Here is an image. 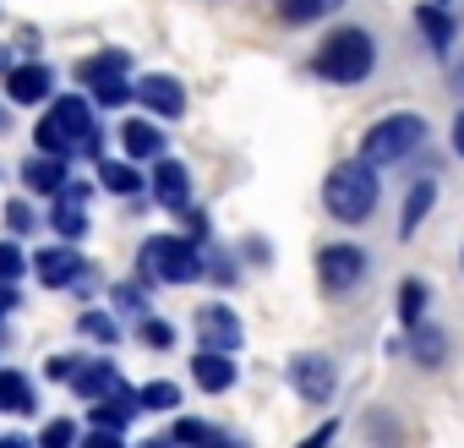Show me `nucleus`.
I'll return each instance as SVG.
<instances>
[{
	"mask_svg": "<svg viewBox=\"0 0 464 448\" xmlns=\"http://www.w3.org/2000/svg\"><path fill=\"white\" fill-rule=\"evenodd\" d=\"M44 372H50L55 383H72V372H77V361H72V355H55V361H50Z\"/></svg>",
	"mask_w": 464,
	"mask_h": 448,
	"instance_id": "nucleus-35",
	"label": "nucleus"
},
{
	"mask_svg": "<svg viewBox=\"0 0 464 448\" xmlns=\"http://www.w3.org/2000/svg\"><path fill=\"white\" fill-rule=\"evenodd\" d=\"M137 339H142V345H153V350H164V345H175V328H169L164 317H153V312H148V317H142V328H137Z\"/></svg>",
	"mask_w": 464,
	"mask_h": 448,
	"instance_id": "nucleus-30",
	"label": "nucleus"
},
{
	"mask_svg": "<svg viewBox=\"0 0 464 448\" xmlns=\"http://www.w3.org/2000/svg\"><path fill=\"white\" fill-rule=\"evenodd\" d=\"M88 93H93V104H99V110H121V104L131 99V83H126V77H115V83H93Z\"/></svg>",
	"mask_w": 464,
	"mask_h": 448,
	"instance_id": "nucleus-28",
	"label": "nucleus"
},
{
	"mask_svg": "<svg viewBox=\"0 0 464 448\" xmlns=\"http://www.w3.org/2000/svg\"><path fill=\"white\" fill-rule=\"evenodd\" d=\"M77 328H82L88 339H99V345H115V339H121V323H115L110 312H82Z\"/></svg>",
	"mask_w": 464,
	"mask_h": 448,
	"instance_id": "nucleus-27",
	"label": "nucleus"
},
{
	"mask_svg": "<svg viewBox=\"0 0 464 448\" xmlns=\"http://www.w3.org/2000/svg\"><path fill=\"white\" fill-rule=\"evenodd\" d=\"M372 66H377V39H372L366 28H334V34L317 44V55H312V72H317L323 83H339V88L366 83Z\"/></svg>",
	"mask_w": 464,
	"mask_h": 448,
	"instance_id": "nucleus-1",
	"label": "nucleus"
},
{
	"mask_svg": "<svg viewBox=\"0 0 464 448\" xmlns=\"http://www.w3.org/2000/svg\"><path fill=\"white\" fill-rule=\"evenodd\" d=\"M23 186L39 191V197H55V191L66 186V159H55V153L28 159V164H23Z\"/></svg>",
	"mask_w": 464,
	"mask_h": 448,
	"instance_id": "nucleus-14",
	"label": "nucleus"
},
{
	"mask_svg": "<svg viewBox=\"0 0 464 448\" xmlns=\"http://www.w3.org/2000/svg\"><path fill=\"white\" fill-rule=\"evenodd\" d=\"M437 6H448V0H437Z\"/></svg>",
	"mask_w": 464,
	"mask_h": 448,
	"instance_id": "nucleus-38",
	"label": "nucleus"
},
{
	"mask_svg": "<svg viewBox=\"0 0 464 448\" xmlns=\"http://www.w3.org/2000/svg\"><path fill=\"white\" fill-rule=\"evenodd\" d=\"M50 230H61V241H82V236H88V208H82L77 197H55Z\"/></svg>",
	"mask_w": 464,
	"mask_h": 448,
	"instance_id": "nucleus-20",
	"label": "nucleus"
},
{
	"mask_svg": "<svg viewBox=\"0 0 464 448\" xmlns=\"http://www.w3.org/2000/svg\"><path fill=\"white\" fill-rule=\"evenodd\" d=\"M72 388H77V399H110V394H121L126 388V377L115 372V361H77V372H72Z\"/></svg>",
	"mask_w": 464,
	"mask_h": 448,
	"instance_id": "nucleus-12",
	"label": "nucleus"
},
{
	"mask_svg": "<svg viewBox=\"0 0 464 448\" xmlns=\"http://www.w3.org/2000/svg\"><path fill=\"white\" fill-rule=\"evenodd\" d=\"M153 197H159V208H169V213H186L191 208V175H186V164H175V159H164L159 153V164H153Z\"/></svg>",
	"mask_w": 464,
	"mask_h": 448,
	"instance_id": "nucleus-10",
	"label": "nucleus"
},
{
	"mask_svg": "<svg viewBox=\"0 0 464 448\" xmlns=\"http://www.w3.org/2000/svg\"><path fill=\"white\" fill-rule=\"evenodd\" d=\"M6 224H12V236L39 230V219H34V208H28V202H6Z\"/></svg>",
	"mask_w": 464,
	"mask_h": 448,
	"instance_id": "nucleus-33",
	"label": "nucleus"
},
{
	"mask_svg": "<svg viewBox=\"0 0 464 448\" xmlns=\"http://www.w3.org/2000/svg\"><path fill=\"white\" fill-rule=\"evenodd\" d=\"M34 274L44 279V290H72V279L82 274L77 241H66V247H44V252L34 258Z\"/></svg>",
	"mask_w": 464,
	"mask_h": 448,
	"instance_id": "nucleus-11",
	"label": "nucleus"
},
{
	"mask_svg": "<svg viewBox=\"0 0 464 448\" xmlns=\"http://www.w3.org/2000/svg\"><path fill=\"white\" fill-rule=\"evenodd\" d=\"M290 388L306 399V404H328L334 399V388H339V366L328 361V355H295L290 361Z\"/></svg>",
	"mask_w": 464,
	"mask_h": 448,
	"instance_id": "nucleus-6",
	"label": "nucleus"
},
{
	"mask_svg": "<svg viewBox=\"0 0 464 448\" xmlns=\"http://www.w3.org/2000/svg\"><path fill=\"white\" fill-rule=\"evenodd\" d=\"M448 83H453V93H459V99H464V55H459V61H453V72H448Z\"/></svg>",
	"mask_w": 464,
	"mask_h": 448,
	"instance_id": "nucleus-37",
	"label": "nucleus"
},
{
	"mask_svg": "<svg viewBox=\"0 0 464 448\" xmlns=\"http://www.w3.org/2000/svg\"><path fill=\"white\" fill-rule=\"evenodd\" d=\"M131 72V55H121V50H104V55H93V61H82L77 66V77L93 88V83H115V77H126Z\"/></svg>",
	"mask_w": 464,
	"mask_h": 448,
	"instance_id": "nucleus-22",
	"label": "nucleus"
},
{
	"mask_svg": "<svg viewBox=\"0 0 464 448\" xmlns=\"http://www.w3.org/2000/svg\"><path fill=\"white\" fill-rule=\"evenodd\" d=\"M453 153H459V159H464V110H459V115H453Z\"/></svg>",
	"mask_w": 464,
	"mask_h": 448,
	"instance_id": "nucleus-36",
	"label": "nucleus"
},
{
	"mask_svg": "<svg viewBox=\"0 0 464 448\" xmlns=\"http://www.w3.org/2000/svg\"><path fill=\"white\" fill-rule=\"evenodd\" d=\"M23 268H28L23 247H17V241H0V285H12V279H23Z\"/></svg>",
	"mask_w": 464,
	"mask_h": 448,
	"instance_id": "nucleus-29",
	"label": "nucleus"
},
{
	"mask_svg": "<svg viewBox=\"0 0 464 448\" xmlns=\"http://www.w3.org/2000/svg\"><path fill=\"white\" fill-rule=\"evenodd\" d=\"M317 279H323V290H334V296L355 290V285L366 279V252H361V247H350V241L323 247V252H317Z\"/></svg>",
	"mask_w": 464,
	"mask_h": 448,
	"instance_id": "nucleus-5",
	"label": "nucleus"
},
{
	"mask_svg": "<svg viewBox=\"0 0 464 448\" xmlns=\"http://www.w3.org/2000/svg\"><path fill=\"white\" fill-rule=\"evenodd\" d=\"M72 437H77V421H50V426L39 432V443H44V448H66Z\"/></svg>",
	"mask_w": 464,
	"mask_h": 448,
	"instance_id": "nucleus-34",
	"label": "nucleus"
},
{
	"mask_svg": "<svg viewBox=\"0 0 464 448\" xmlns=\"http://www.w3.org/2000/svg\"><path fill=\"white\" fill-rule=\"evenodd\" d=\"M99 186H104V191H115V197H137L148 180H142L137 159H99Z\"/></svg>",
	"mask_w": 464,
	"mask_h": 448,
	"instance_id": "nucleus-15",
	"label": "nucleus"
},
{
	"mask_svg": "<svg viewBox=\"0 0 464 448\" xmlns=\"http://www.w3.org/2000/svg\"><path fill=\"white\" fill-rule=\"evenodd\" d=\"M121 148H126V159H159L164 153V137H159V126L153 121H126L121 126Z\"/></svg>",
	"mask_w": 464,
	"mask_h": 448,
	"instance_id": "nucleus-16",
	"label": "nucleus"
},
{
	"mask_svg": "<svg viewBox=\"0 0 464 448\" xmlns=\"http://www.w3.org/2000/svg\"><path fill=\"white\" fill-rule=\"evenodd\" d=\"M415 23H420L426 44H431L437 55H448V44H453V17H448V6H437V0H426V6L415 12Z\"/></svg>",
	"mask_w": 464,
	"mask_h": 448,
	"instance_id": "nucleus-19",
	"label": "nucleus"
},
{
	"mask_svg": "<svg viewBox=\"0 0 464 448\" xmlns=\"http://www.w3.org/2000/svg\"><path fill=\"white\" fill-rule=\"evenodd\" d=\"M197 339H202V350H229V355H236L241 350V323H236V312H229V307H202L197 312Z\"/></svg>",
	"mask_w": 464,
	"mask_h": 448,
	"instance_id": "nucleus-9",
	"label": "nucleus"
},
{
	"mask_svg": "<svg viewBox=\"0 0 464 448\" xmlns=\"http://www.w3.org/2000/svg\"><path fill=\"white\" fill-rule=\"evenodd\" d=\"M137 404L164 415V410H175V404H180V388H175L169 377H159V383H142V388H137Z\"/></svg>",
	"mask_w": 464,
	"mask_h": 448,
	"instance_id": "nucleus-25",
	"label": "nucleus"
},
{
	"mask_svg": "<svg viewBox=\"0 0 464 448\" xmlns=\"http://www.w3.org/2000/svg\"><path fill=\"white\" fill-rule=\"evenodd\" d=\"M344 6V0H279V17L290 23V28H306V23H323V17H334Z\"/></svg>",
	"mask_w": 464,
	"mask_h": 448,
	"instance_id": "nucleus-23",
	"label": "nucleus"
},
{
	"mask_svg": "<svg viewBox=\"0 0 464 448\" xmlns=\"http://www.w3.org/2000/svg\"><path fill=\"white\" fill-rule=\"evenodd\" d=\"M420 317H426V285H420V279H410V285L399 290V323H404V328H415Z\"/></svg>",
	"mask_w": 464,
	"mask_h": 448,
	"instance_id": "nucleus-26",
	"label": "nucleus"
},
{
	"mask_svg": "<svg viewBox=\"0 0 464 448\" xmlns=\"http://www.w3.org/2000/svg\"><path fill=\"white\" fill-rule=\"evenodd\" d=\"M202 279H213V285H236L241 274H236V263H229L224 252H208V258H202Z\"/></svg>",
	"mask_w": 464,
	"mask_h": 448,
	"instance_id": "nucleus-31",
	"label": "nucleus"
},
{
	"mask_svg": "<svg viewBox=\"0 0 464 448\" xmlns=\"http://www.w3.org/2000/svg\"><path fill=\"white\" fill-rule=\"evenodd\" d=\"M191 377L202 394H224V388H236V361H229V350H197Z\"/></svg>",
	"mask_w": 464,
	"mask_h": 448,
	"instance_id": "nucleus-13",
	"label": "nucleus"
},
{
	"mask_svg": "<svg viewBox=\"0 0 464 448\" xmlns=\"http://www.w3.org/2000/svg\"><path fill=\"white\" fill-rule=\"evenodd\" d=\"M169 437H175V443H218V432H213V426H202V421H175V426H169Z\"/></svg>",
	"mask_w": 464,
	"mask_h": 448,
	"instance_id": "nucleus-32",
	"label": "nucleus"
},
{
	"mask_svg": "<svg viewBox=\"0 0 464 448\" xmlns=\"http://www.w3.org/2000/svg\"><path fill=\"white\" fill-rule=\"evenodd\" d=\"M131 99L148 110V115H186V88L175 83V77H164V72H148V77H137V88H131Z\"/></svg>",
	"mask_w": 464,
	"mask_h": 448,
	"instance_id": "nucleus-7",
	"label": "nucleus"
},
{
	"mask_svg": "<svg viewBox=\"0 0 464 448\" xmlns=\"http://www.w3.org/2000/svg\"><path fill=\"white\" fill-rule=\"evenodd\" d=\"M377 164H366V159H350V164H334L328 170V180H323V208L339 219V224H361V219H372V208H377Z\"/></svg>",
	"mask_w": 464,
	"mask_h": 448,
	"instance_id": "nucleus-2",
	"label": "nucleus"
},
{
	"mask_svg": "<svg viewBox=\"0 0 464 448\" xmlns=\"http://www.w3.org/2000/svg\"><path fill=\"white\" fill-rule=\"evenodd\" d=\"M6 99H12V104H44V99H55V77H50V66H44V61H23V66H12V72H6Z\"/></svg>",
	"mask_w": 464,
	"mask_h": 448,
	"instance_id": "nucleus-8",
	"label": "nucleus"
},
{
	"mask_svg": "<svg viewBox=\"0 0 464 448\" xmlns=\"http://www.w3.org/2000/svg\"><path fill=\"white\" fill-rule=\"evenodd\" d=\"M410 355H415L426 372H431V366H442V361H448V334H442V328H431V323L420 317V323L410 328Z\"/></svg>",
	"mask_w": 464,
	"mask_h": 448,
	"instance_id": "nucleus-17",
	"label": "nucleus"
},
{
	"mask_svg": "<svg viewBox=\"0 0 464 448\" xmlns=\"http://www.w3.org/2000/svg\"><path fill=\"white\" fill-rule=\"evenodd\" d=\"M137 268H142V285H191V279H202V252L191 236L186 241L153 236V241H142Z\"/></svg>",
	"mask_w": 464,
	"mask_h": 448,
	"instance_id": "nucleus-4",
	"label": "nucleus"
},
{
	"mask_svg": "<svg viewBox=\"0 0 464 448\" xmlns=\"http://www.w3.org/2000/svg\"><path fill=\"white\" fill-rule=\"evenodd\" d=\"M420 142H426V121H420V115H410V110H399V115H382V121L361 137V159H366V164H377V170H388V164L415 159V153H420Z\"/></svg>",
	"mask_w": 464,
	"mask_h": 448,
	"instance_id": "nucleus-3",
	"label": "nucleus"
},
{
	"mask_svg": "<svg viewBox=\"0 0 464 448\" xmlns=\"http://www.w3.org/2000/svg\"><path fill=\"white\" fill-rule=\"evenodd\" d=\"M0 410H6V415H28L34 410V383L23 377V372H0Z\"/></svg>",
	"mask_w": 464,
	"mask_h": 448,
	"instance_id": "nucleus-21",
	"label": "nucleus"
},
{
	"mask_svg": "<svg viewBox=\"0 0 464 448\" xmlns=\"http://www.w3.org/2000/svg\"><path fill=\"white\" fill-rule=\"evenodd\" d=\"M110 301H115V312H121V317H131V323H142V317L153 312L142 285H115V290H110Z\"/></svg>",
	"mask_w": 464,
	"mask_h": 448,
	"instance_id": "nucleus-24",
	"label": "nucleus"
},
{
	"mask_svg": "<svg viewBox=\"0 0 464 448\" xmlns=\"http://www.w3.org/2000/svg\"><path fill=\"white\" fill-rule=\"evenodd\" d=\"M431 208H437V180H415L410 197H404V213H399V236H404V241L420 230V219H426Z\"/></svg>",
	"mask_w": 464,
	"mask_h": 448,
	"instance_id": "nucleus-18",
	"label": "nucleus"
}]
</instances>
